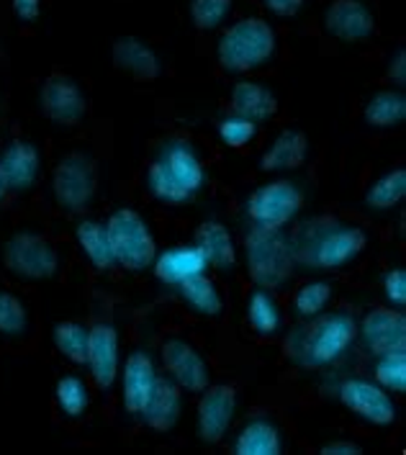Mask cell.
Wrapping results in <instances>:
<instances>
[{
    "label": "cell",
    "mask_w": 406,
    "mask_h": 455,
    "mask_svg": "<svg viewBox=\"0 0 406 455\" xmlns=\"http://www.w3.org/2000/svg\"><path fill=\"white\" fill-rule=\"evenodd\" d=\"M293 265L306 273H332L355 263L368 247L365 229L335 214L299 221L291 232Z\"/></svg>",
    "instance_id": "6da1fadb"
},
{
    "label": "cell",
    "mask_w": 406,
    "mask_h": 455,
    "mask_svg": "<svg viewBox=\"0 0 406 455\" xmlns=\"http://www.w3.org/2000/svg\"><path fill=\"white\" fill-rule=\"evenodd\" d=\"M358 339V319L347 309L322 312L296 322L283 335V355L301 371L332 368Z\"/></svg>",
    "instance_id": "7a4b0ae2"
},
{
    "label": "cell",
    "mask_w": 406,
    "mask_h": 455,
    "mask_svg": "<svg viewBox=\"0 0 406 455\" xmlns=\"http://www.w3.org/2000/svg\"><path fill=\"white\" fill-rule=\"evenodd\" d=\"M144 186L155 201L168 206H183L206 186L203 160L188 140L183 137L165 140L147 168Z\"/></svg>",
    "instance_id": "3957f363"
},
{
    "label": "cell",
    "mask_w": 406,
    "mask_h": 455,
    "mask_svg": "<svg viewBox=\"0 0 406 455\" xmlns=\"http://www.w3.org/2000/svg\"><path fill=\"white\" fill-rule=\"evenodd\" d=\"M275 52L278 34L260 16L239 19L216 42V60L221 70L232 75L260 70L275 57Z\"/></svg>",
    "instance_id": "277c9868"
},
{
    "label": "cell",
    "mask_w": 406,
    "mask_h": 455,
    "mask_svg": "<svg viewBox=\"0 0 406 455\" xmlns=\"http://www.w3.org/2000/svg\"><path fill=\"white\" fill-rule=\"evenodd\" d=\"M244 267L250 281L265 291H278L293 275V252L283 227H258L252 224L242 242Z\"/></svg>",
    "instance_id": "5b68a950"
},
{
    "label": "cell",
    "mask_w": 406,
    "mask_h": 455,
    "mask_svg": "<svg viewBox=\"0 0 406 455\" xmlns=\"http://www.w3.org/2000/svg\"><path fill=\"white\" fill-rule=\"evenodd\" d=\"M106 237L111 244L114 260L129 273H142L152 267L157 255V240L137 209H116L106 221Z\"/></svg>",
    "instance_id": "8992f818"
},
{
    "label": "cell",
    "mask_w": 406,
    "mask_h": 455,
    "mask_svg": "<svg viewBox=\"0 0 406 455\" xmlns=\"http://www.w3.org/2000/svg\"><path fill=\"white\" fill-rule=\"evenodd\" d=\"M0 260L8 275L19 281H49L60 270V252L39 232H13L3 242Z\"/></svg>",
    "instance_id": "52a82bcc"
},
{
    "label": "cell",
    "mask_w": 406,
    "mask_h": 455,
    "mask_svg": "<svg viewBox=\"0 0 406 455\" xmlns=\"http://www.w3.org/2000/svg\"><path fill=\"white\" fill-rule=\"evenodd\" d=\"M98 191V163L88 152H68L52 170V196L65 214H83Z\"/></svg>",
    "instance_id": "ba28073f"
},
{
    "label": "cell",
    "mask_w": 406,
    "mask_h": 455,
    "mask_svg": "<svg viewBox=\"0 0 406 455\" xmlns=\"http://www.w3.org/2000/svg\"><path fill=\"white\" fill-rule=\"evenodd\" d=\"M337 396L342 407L373 427H391L399 419V407L391 391H386L370 379H360V376L345 379L337 388Z\"/></svg>",
    "instance_id": "9c48e42d"
},
{
    "label": "cell",
    "mask_w": 406,
    "mask_h": 455,
    "mask_svg": "<svg viewBox=\"0 0 406 455\" xmlns=\"http://www.w3.org/2000/svg\"><path fill=\"white\" fill-rule=\"evenodd\" d=\"M304 209V193L291 180H270L250 193L247 216L258 227H286Z\"/></svg>",
    "instance_id": "30bf717a"
},
{
    "label": "cell",
    "mask_w": 406,
    "mask_h": 455,
    "mask_svg": "<svg viewBox=\"0 0 406 455\" xmlns=\"http://www.w3.org/2000/svg\"><path fill=\"white\" fill-rule=\"evenodd\" d=\"M237 388L229 384H209L201 391L195 407V432L206 445H219L235 422Z\"/></svg>",
    "instance_id": "8fae6325"
},
{
    "label": "cell",
    "mask_w": 406,
    "mask_h": 455,
    "mask_svg": "<svg viewBox=\"0 0 406 455\" xmlns=\"http://www.w3.org/2000/svg\"><path fill=\"white\" fill-rule=\"evenodd\" d=\"M42 111L57 126H77L88 116V96L65 72H52L39 91Z\"/></svg>",
    "instance_id": "7c38bea8"
},
{
    "label": "cell",
    "mask_w": 406,
    "mask_h": 455,
    "mask_svg": "<svg viewBox=\"0 0 406 455\" xmlns=\"http://www.w3.org/2000/svg\"><path fill=\"white\" fill-rule=\"evenodd\" d=\"M160 358L168 376L188 394H201L211 384L209 363L201 355V350L188 342L186 337H168L160 345Z\"/></svg>",
    "instance_id": "4fadbf2b"
},
{
    "label": "cell",
    "mask_w": 406,
    "mask_h": 455,
    "mask_svg": "<svg viewBox=\"0 0 406 455\" xmlns=\"http://www.w3.org/2000/svg\"><path fill=\"white\" fill-rule=\"evenodd\" d=\"M362 350L373 358L406 350V314L394 307H376L358 322Z\"/></svg>",
    "instance_id": "5bb4252c"
},
{
    "label": "cell",
    "mask_w": 406,
    "mask_h": 455,
    "mask_svg": "<svg viewBox=\"0 0 406 455\" xmlns=\"http://www.w3.org/2000/svg\"><path fill=\"white\" fill-rule=\"evenodd\" d=\"M157 365L155 358L137 347L126 355V363L119 368L121 379V404L129 417H142L144 407L152 396V388L157 384Z\"/></svg>",
    "instance_id": "9a60e30c"
},
{
    "label": "cell",
    "mask_w": 406,
    "mask_h": 455,
    "mask_svg": "<svg viewBox=\"0 0 406 455\" xmlns=\"http://www.w3.org/2000/svg\"><path fill=\"white\" fill-rule=\"evenodd\" d=\"M85 365L100 391H108L119 381V330L111 322H96L88 327Z\"/></svg>",
    "instance_id": "2e32d148"
},
{
    "label": "cell",
    "mask_w": 406,
    "mask_h": 455,
    "mask_svg": "<svg viewBox=\"0 0 406 455\" xmlns=\"http://www.w3.org/2000/svg\"><path fill=\"white\" fill-rule=\"evenodd\" d=\"M322 24L337 42L358 44L376 34V13L362 0H332L324 8Z\"/></svg>",
    "instance_id": "e0dca14e"
},
{
    "label": "cell",
    "mask_w": 406,
    "mask_h": 455,
    "mask_svg": "<svg viewBox=\"0 0 406 455\" xmlns=\"http://www.w3.org/2000/svg\"><path fill=\"white\" fill-rule=\"evenodd\" d=\"M114 68L139 83H152L163 75V62L157 52L139 36H119L111 47Z\"/></svg>",
    "instance_id": "ac0fdd59"
},
{
    "label": "cell",
    "mask_w": 406,
    "mask_h": 455,
    "mask_svg": "<svg viewBox=\"0 0 406 455\" xmlns=\"http://www.w3.org/2000/svg\"><path fill=\"white\" fill-rule=\"evenodd\" d=\"M235 455H283V432L267 414H255L242 422L232 440Z\"/></svg>",
    "instance_id": "d6986e66"
},
{
    "label": "cell",
    "mask_w": 406,
    "mask_h": 455,
    "mask_svg": "<svg viewBox=\"0 0 406 455\" xmlns=\"http://www.w3.org/2000/svg\"><path fill=\"white\" fill-rule=\"evenodd\" d=\"M155 278L165 286H180L183 281H188L193 275H201L209 270V263L203 258V252L195 244H175L168 247L165 252L155 255Z\"/></svg>",
    "instance_id": "ffe728a7"
},
{
    "label": "cell",
    "mask_w": 406,
    "mask_h": 455,
    "mask_svg": "<svg viewBox=\"0 0 406 455\" xmlns=\"http://www.w3.org/2000/svg\"><path fill=\"white\" fill-rule=\"evenodd\" d=\"M183 414V388L170 376H157V384L152 388V396L142 411L144 425L155 432L175 430Z\"/></svg>",
    "instance_id": "44dd1931"
},
{
    "label": "cell",
    "mask_w": 406,
    "mask_h": 455,
    "mask_svg": "<svg viewBox=\"0 0 406 455\" xmlns=\"http://www.w3.org/2000/svg\"><path fill=\"white\" fill-rule=\"evenodd\" d=\"M0 165H3V175H5L8 191L26 193L34 188V183L39 178L42 157H39V149L31 142L13 140V142L3 149Z\"/></svg>",
    "instance_id": "7402d4cb"
},
{
    "label": "cell",
    "mask_w": 406,
    "mask_h": 455,
    "mask_svg": "<svg viewBox=\"0 0 406 455\" xmlns=\"http://www.w3.org/2000/svg\"><path fill=\"white\" fill-rule=\"evenodd\" d=\"M193 244L203 252L209 267L219 273H232L237 267V242L221 221L216 219L201 221L193 235Z\"/></svg>",
    "instance_id": "603a6c76"
},
{
    "label": "cell",
    "mask_w": 406,
    "mask_h": 455,
    "mask_svg": "<svg viewBox=\"0 0 406 455\" xmlns=\"http://www.w3.org/2000/svg\"><path fill=\"white\" fill-rule=\"evenodd\" d=\"M229 106H232V114L255 121V124L270 121L281 108L278 96L270 88H265L260 83H252V80L235 83L232 96H229Z\"/></svg>",
    "instance_id": "cb8c5ba5"
},
{
    "label": "cell",
    "mask_w": 406,
    "mask_h": 455,
    "mask_svg": "<svg viewBox=\"0 0 406 455\" xmlns=\"http://www.w3.org/2000/svg\"><path fill=\"white\" fill-rule=\"evenodd\" d=\"M309 157V140L299 129H283L273 144L267 147L260 157L263 172H278V170L301 168Z\"/></svg>",
    "instance_id": "d4e9b609"
},
{
    "label": "cell",
    "mask_w": 406,
    "mask_h": 455,
    "mask_svg": "<svg viewBox=\"0 0 406 455\" xmlns=\"http://www.w3.org/2000/svg\"><path fill=\"white\" fill-rule=\"evenodd\" d=\"M244 314H247V324L258 337H275L283 330V312L278 299L273 296V291L265 288H255L247 296L244 304Z\"/></svg>",
    "instance_id": "484cf974"
},
{
    "label": "cell",
    "mask_w": 406,
    "mask_h": 455,
    "mask_svg": "<svg viewBox=\"0 0 406 455\" xmlns=\"http://www.w3.org/2000/svg\"><path fill=\"white\" fill-rule=\"evenodd\" d=\"M175 291H178V296L183 299V304H186L193 314H198V316L214 319V316H219V314L224 312V296H221L219 286H216L206 273L193 275L188 281H183L180 286H175Z\"/></svg>",
    "instance_id": "4316f807"
},
{
    "label": "cell",
    "mask_w": 406,
    "mask_h": 455,
    "mask_svg": "<svg viewBox=\"0 0 406 455\" xmlns=\"http://www.w3.org/2000/svg\"><path fill=\"white\" fill-rule=\"evenodd\" d=\"M75 240H77V247L83 250V255L88 258V263L93 265L96 270L106 273V270L116 267L111 244H108V237H106V224H100L96 219H83L75 227Z\"/></svg>",
    "instance_id": "83f0119b"
},
{
    "label": "cell",
    "mask_w": 406,
    "mask_h": 455,
    "mask_svg": "<svg viewBox=\"0 0 406 455\" xmlns=\"http://www.w3.org/2000/svg\"><path fill=\"white\" fill-rule=\"evenodd\" d=\"M406 196V168L388 170L386 175L376 178L368 191L362 196L365 206L376 214H386V212H394Z\"/></svg>",
    "instance_id": "f1b7e54d"
},
{
    "label": "cell",
    "mask_w": 406,
    "mask_h": 455,
    "mask_svg": "<svg viewBox=\"0 0 406 455\" xmlns=\"http://www.w3.org/2000/svg\"><path fill=\"white\" fill-rule=\"evenodd\" d=\"M362 119L373 129H394L406 119V96L396 88L378 91L362 108Z\"/></svg>",
    "instance_id": "f546056e"
},
{
    "label": "cell",
    "mask_w": 406,
    "mask_h": 455,
    "mask_svg": "<svg viewBox=\"0 0 406 455\" xmlns=\"http://www.w3.org/2000/svg\"><path fill=\"white\" fill-rule=\"evenodd\" d=\"M52 342L57 353L72 365H85V350H88V327L77 319L57 322L52 330Z\"/></svg>",
    "instance_id": "4dcf8cb0"
},
{
    "label": "cell",
    "mask_w": 406,
    "mask_h": 455,
    "mask_svg": "<svg viewBox=\"0 0 406 455\" xmlns=\"http://www.w3.org/2000/svg\"><path fill=\"white\" fill-rule=\"evenodd\" d=\"M54 402L68 419H80L91 404L88 384L80 376H62L54 384Z\"/></svg>",
    "instance_id": "1f68e13d"
},
{
    "label": "cell",
    "mask_w": 406,
    "mask_h": 455,
    "mask_svg": "<svg viewBox=\"0 0 406 455\" xmlns=\"http://www.w3.org/2000/svg\"><path fill=\"white\" fill-rule=\"evenodd\" d=\"M376 384L383 386L391 394H406V350H394L376 358L373 368Z\"/></svg>",
    "instance_id": "d6a6232c"
},
{
    "label": "cell",
    "mask_w": 406,
    "mask_h": 455,
    "mask_svg": "<svg viewBox=\"0 0 406 455\" xmlns=\"http://www.w3.org/2000/svg\"><path fill=\"white\" fill-rule=\"evenodd\" d=\"M335 296V286L330 281H311L296 291L293 296V309L301 319H311L316 314H322L327 309V304Z\"/></svg>",
    "instance_id": "836d02e7"
},
{
    "label": "cell",
    "mask_w": 406,
    "mask_h": 455,
    "mask_svg": "<svg viewBox=\"0 0 406 455\" xmlns=\"http://www.w3.org/2000/svg\"><path fill=\"white\" fill-rule=\"evenodd\" d=\"M235 0H191V21L198 31H216L229 19Z\"/></svg>",
    "instance_id": "e575fe53"
},
{
    "label": "cell",
    "mask_w": 406,
    "mask_h": 455,
    "mask_svg": "<svg viewBox=\"0 0 406 455\" xmlns=\"http://www.w3.org/2000/svg\"><path fill=\"white\" fill-rule=\"evenodd\" d=\"M258 126L260 124L232 114V116H224V119L219 121L216 134H219V142L224 144V147H229V149H244L247 144L258 137Z\"/></svg>",
    "instance_id": "d590c367"
},
{
    "label": "cell",
    "mask_w": 406,
    "mask_h": 455,
    "mask_svg": "<svg viewBox=\"0 0 406 455\" xmlns=\"http://www.w3.org/2000/svg\"><path fill=\"white\" fill-rule=\"evenodd\" d=\"M28 330V312L24 301L8 291H0V335L21 337Z\"/></svg>",
    "instance_id": "8d00e7d4"
},
{
    "label": "cell",
    "mask_w": 406,
    "mask_h": 455,
    "mask_svg": "<svg viewBox=\"0 0 406 455\" xmlns=\"http://www.w3.org/2000/svg\"><path fill=\"white\" fill-rule=\"evenodd\" d=\"M383 296L394 309H404L406 307V270L404 267H391L386 270L381 281Z\"/></svg>",
    "instance_id": "74e56055"
},
{
    "label": "cell",
    "mask_w": 406,
    "mask_h": 455,
    "mask_svg": "<svg viewBox=\"0 0 406 455\" xmlns=\"http://www.w3.org/2000/svg\"><path fill=\"white\" fill-rule=\"evenodd\" d=\"M386 77L402 91L406 85V49L399 47L394 52V57L388 60V68H386Z\"/></svg>",
    "instance_id": "f35d334b"
},
{
    "label": "cell",
    "mask_w": 406,
    "mask_h": 455,
    "mask_svg": "<svg viewBox=\"0 0 406 455\" xmlns=\"http://www.w3.org/2000/svg\"><path fill=\"white\" fill-rule=\"evenodd\" d=\"M11 5L16 19L24 24H34L42 16V0H11Z\"/></svg>",
    "instance_id": "ab89813d"
},
{
    "label": "cell",
    "mask_w": 406,
    "mask_h": 455,
    "mask_svg": "<svg viewBox=\"0 0 406 455\" xmlns=\"http://www.w3.org/2000/svg\"><path fill=\"white\" fill-rule=\"evenodd\" d=\"M263 5L273 13V16L293 19V16L304 8V0H263Z\"/></svg>",
    "instance_id": "60d3db41"
},
{
    "label": "cell",
    "mask_w": 406,
    "mask_h": 455,
    "mask_svg": "<svg viewBox=\"0 0 406 455\" xmlns=\"http://www.w3.org/2000/svg\"><path fill=\"white\" fill-rule=\"evenodd\" d=\"M319 455H362V445L353 440H330L319 448Z\"/></svg>",
    "instance_id": "b9f144b4"
},
{
    "label": "cell",
    "mask_w": 406,
    "mask_h": 455,
    "mask_svg": "<svg viewBox=\"0 0 406 455\" xmlns=\"http://www.w3.org/2000/svg\"><path fill=\"white\" fill-rule=\"evenodd\" d=\"M8 193L11 191H8V183H5V175H3V165H0V201H3Z\"/></svg>",
    "instance_id": "7bdbcfd3"
}]
</instances>
